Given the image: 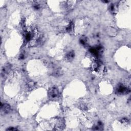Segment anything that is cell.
<instances>
[{"mask_svg":"<svg viewBox=\"0 0 131 131\" xmlns=\"http://www.w3.org/2000/svg\"><path fill=\"white\" fill-rule=\"evenodd\" d=\"M58 95V90L56 88H52L49 90V97H51V98H55L57 97Z\"/></svg>","mask_w":131,"mask_h":131,"instance_id":"cell-1","label":"cell"},{"mask_svg":"<svg viewBox=\"0 0 131 131\" xmlns=\"http://www.w3.org/2000/svg\"><path fill=\"white\" fill-rule=\"evenodd\" d=\"M1 111L4 113H8L10 111V107L8 105L5 104L3 105H1Z\"/></svg>","mask_w":131,"mask_h":131,"instance_id":"cell-2","label":"cell"},{"mask_svg":"<svg viewBox=\"0 0 131 131\" xmlns=\"http://www.w3.org/2000/svg\"><path fill=\"white\" fill-rule=\"evenodd\" d=\"M73 57V54L72 52H70L69 53H68L67 55V58L69 60H71Z\"/></svg>","mask_w":131,"mask_h":131,"instance_id":"cell-3","label":"cell"}]
</instances>
